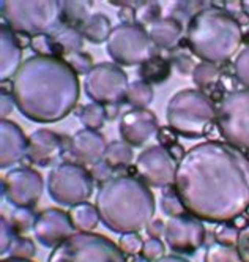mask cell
<instances>
[{
	"instance_id": "obj_40",
	"label": "cell",
	"mask_w": 249,
	"mask_h": 262,
	"mask_svg": "<svg viewBox=\"0 0 249 262\" xmlns=\"http://www.w3.org/2000/svg\"><path fill=\"white\" fill-rule=\"evenodd\" d=\"M203 4H196V2H180L175 5V10H174V14H172V17H175L177 21H191L193 17L200 13L203 8H202Z\"/></svg>"
},
{
	"instance_id": "obj_6",
	"label": "cell",
	"mask_w": 249,
	"mask_h": 262,
	"mask_svg": "<svg viewBox=\"0 0 249 262\" xmlns=\"http://www.w3.org/2000/svg\"><path fill=\"white\" fill-rule=\"evenodd\" d=\"M0 5H2L4 21L16 33H26L29 36L52 35L63 26L62 2L4 0Z\"/></svg>"
},
{
	"instance_id": "obj_32",
	"label": "cell",
	"mask_w": 249,
	"mask_h": 262,
	"mask_svg": "<svg viewBox=\"0 0 249 262\" xmlns=\"http://www.w3.org/2000/svg\"><path fill=\"white\" fill-rule=\"evenodd\" d=\"M219 76H221L219 68L213 63H208V62L197 63L193 71V81L199 89L215 85L219 81Z\"/></svg>"
},
{
	"instance_id": "obj_27",
	"label": "cell",
	"mask_w": 249,
	"mask_h": 262,
	"mask_svg": "<svg viewBox=\"0 0 249 262\" xmlns=\"http://www.w3.org/2000/svg\"><path fill=\"white\" fill-rule=\"evenodd\" d=\"M52 38L60 45L65 52V57L73 52H81L84 48V35L81 33V30L73 27L62 26L55 33H52Z\"/></svg>"
},
{
	"instance_id": "obj_1",
	"label": "cell",
	"mask_w": 249,
	"mask_h": 262,
	"mask_svg": "<svg viewBox=\"0 0 249 262\" xmlns=\"http://www.w3.org/2000/svg\"><path fill=\"white\" fill-rule=\"evenodd\" d=\"M174 186L189 215L234 221L249 209V157L227 142L197 144L178 161Z\"/></svg>"
},
{
	"instance_id": "obj_42",
	"label": "cell",
	"mask_w": 249,
	"mask_h": 262,
	"mask_svg": "<svg viewBox=\"0 0 249 262\" xmlns=\"http://www.w3.org/2000/svg\"><path fill=\"white\" fill-rule=\"evenodd\" d=\"M238 235H240V231L235 226H229V224H221L215 232L216 242L222 243V245H229V247H237Z\"/></svg>"
},
{
	"instance_id": "obj_50",
	"label": "cell",
	"mask_w": 249,
	"mask_h": 262,
	"mask_svg": "<svg viewBox=\"0 0 249 262\" xmlns=\"http://www.w3.org/2000/svg\"><path fill=\"white\" fill-rule=\"evenodd\" d=\"M0 101H2V106H0V116H2V119H7V116L11 114V112H13V107L16 106V101H14L13 93H5V92H2V98H0Z\"/></svg>"
},
{
	"instance_id": "obj_45",
	"label": "cell",
	"mask_w": 249,
	"mask_h": 262,
	"mask_svg": "<svg viewBox=\"0 0 249 262\" xmlns=\"http://www.w3.org/2000/svg\"><path fill=\"white\" fill-rule=\"evenodd\" d=\"M156 135H158L156 139H158L160 145L164 147V148H169L170 145L177 144V133H175V131L172 129L170 126H163V128H160Z\"/></svg>"
},
{
	"instance_id": "obj_51",
	"label": "cell",
	"mask_w": 249,
	"mask_h": 262,
	"mask_svg": "<svg viewBox=\"0 0 249 262\" xmlns=\"http://www.w3.org/2000/svg\"><path fill=\"white\" fill-rule=\"evenodd\" d=\"M167 152H169V155L174 158V161H182L183 160V157L186 155V152H185V148L177 142V144H174V145H170L169 148H167Z\"/></svg>"
},
{
	"instance_id": "obj_16",
	"label": "cell",
	"mask_w": 249,
	"mask_h": 262,
	"mask_svg": "<svg viewBox=\"0 0 249 262\" xmlns=\"http://www.w3.org/2000/svg\"><path fill=\"white\" fill-rule=\"evenodd\" d=\"M158 119L148 109H131L125 112L119 123L122 141L131 147L144 145L153 135L158 133Z\"/></svg>"
},
{
	"instance_id": "obj_53",
	"label": "cell",
	"mask_w": 249,
	"mask_h": 262,
	"mask_svg": "<svg viewBox=\"0 0 249 262\" xmlns=\"http://www.w3.org/2000/svg\"><path fill=\"white\" fill-rule=\"evenodd\" d=\"M156 262H189V260H186L185 257H180V256L170 254V256H163V257L158 259Z\"/></svg>"
},
{
	"instance_id": "obj_43",
	"label": "cell",
	"mask_w": 249,
	"mask_h": 262,
	"mask_svg": "<svg viewBox=\"0 0 249 262\" xmlns=\"http://www.w3.org/2000/svg\"><path fill=\"white\" fill-rule=\"evenodd\" d=\"M237 250L240 253L241 260L249 262V223L240 231L238 242H237Z\"/></svg>"
},
{
	"instance_id": "obj_12",
	"label": "cell",
	"mask_w": 249,
	"mask_h": 262,
	"mask_svg": "<svg viewBox=\"0 0 249 262\" xmlns=\"http://www.w3.org/2000/svg\"><path fill=\"white\" fill-rule=\"evenodd\" d=\"M43 190L41 174L30 167H16L2 179V194L16 209H32L40 201Z\"/></svg>"
},
{
	"instance_id": "obj_4",
	"label": "cell",
	"mask_w": 249,
	"mask_h": 262,
	"mask_svg": "<svg viewBox=\"0 0 249 262\" xmlns=\"http://www.w3.org/2000/svg\"><path fill=\"white\" fill-rule=\"evenodd\" d=\"M243 41L240 24L222 8L207 7L197 13L186 27L189 51L208 63L231 60Z\"/></svg>"
},
{
	"instance_id": "obj_48",
	"label": "cell",
	"mask_w": 249,
	"mask_h": 262,
	"mask_svg": "<svg viewBox=\"0 0 249 262\" xmlns=\"http://www.w3.org/2000/svg\"><path fill=\"white\" fill-rule=\"evenodd\" d=\"M174 65L178 68V71L182 74H193L194 68H196V63L193 62V59L189 57V55H177V57L174 59Z\"/></svg>"
},
{
	"instance_id": "obj_15",
	"label": "cell",
	"mask_w": 249,
	"mask_h": 262,
	"mask_svg": "<svg viewBox=\"0 0 249 262\" xmlns=\"http://www.w3.org/2000/svg\"><path fill=\"white\" fill-rule=\"evenodd\" d=\"M70 213L59 209H46L36 216L33 234L41 245L48 248L59 247L62 242L74 234Z\"/></svg>"
},
{
	"instance_id": "obj_14",
	"label": "cell",
	"mask_w": 249,
	"mask_h": 262,
	"mask_svg": "<svg viewBox=\"0 0 249 262\" xmlns=\"http://www.w3.org/2000/svg\"><path fill=\"white\" fill-rule=\"evenodd\" d=\"M205 226L202 220L185 213L172 216L166 223V242L172 251L178 254H193L205 242Z\"/></svg>"
},
{
	"instance_id": "obj_9",
	"label": "cell",
	"mask_w": 249,
	"mask_h": 262,
	"mask_svg": "<svg viewBox=\"0 0 249 262\" xmlns=\"http://www.w3.org/2000/svg\"><path fill=\"white\" fill-rule=\"evenodd\" d=\"M48 193L55 202L74 207L92 196L93 177L79 163H62L48 177Z\"/></svg>"
},
{
	"instance_id": "obj_13",
	"label": "cell",
	"mask_w": 249,
	"mask_h": 262,
	"mask_svg": "<svg viewBox=\"0 0 249 262\" xmlns=\"http://www.w3.org/2000/svg\"><path fill=\"white\" fill-rule=\"evenodd\" d=\"M136 174L147 186L169 188L175 183V161L161 145H153L142 150L136 160Z\"/></svg>"
},
{
	"instance_id": "obj_3",
	"label": "cell",
	"mask_w": 249,
	"mask_h": 262,
	"mask_svg": "<svg viewBox=\"0 0 249 262\" xmlns=\"http://www.w3.org/2000/svg\"><path fill=\"white\" fill-rule=\"evenodd\" d=\"M155 196L132 176L112 177L97 193V210L103 224L117 234L145 229L155 215Z\"/></svg>"
},
{
	"instance_id": "obj_28",
	"label": "cell",
	"mask_w": 249,
	"mask_h": 262,
	"mask_svg": "<svg viewBox=\"0 0 249 262\" xmlns=\"http://www.w3.org/2000/svg\"><path fill=\"white\" fill-rule=\"evenodd\" d=\"M125 101L132 106V109H147V106L153 101V87L141 79L131 82Z\"/></svg>"
},
{
	"instance_id": "obj_21",
	"label": "cell",
	"mask_w": 249,
	"mask_h": 262,
	"mask_svg": "<svg viewBox=\"0 0 249 262\" xmlns=\"http://www.w3.org/2000/svg\"><path fill=\"white\" fill-rule=\"evenodd\" d=\"M145 29L153 45L160 49H167V51L177 49L183 35V24L172 16L161 17V19L148 24Z\"/></svg>"
},
{
	"instance_id": "obj_44",
	"label": "cell",
	"mask_w": 249,
	"mask_h": 262,
	"mask_svg": "<svg viewBox=\"0 0 249 262\" xmlns=\"http://www.w3.org/2000/svg\"><path fill=\"white\" fill-rule=\"evenodd\" d=\"M16 231L14 228L11 226L10 220H7L5 216H2V254H5L11 245V242L14 240L16 237Z\"/></svg>"
},
{
	"instance_id": "obj_24",
	"label": "cell",
	"mask_w": 249,
	"mask_h": 262,
	"mask_svg": "<svg viewBox=\"0 0 249 262\" xmlns=\"http://www.w3.org/2000/svg\"><path fill=\"white\" fill-rule=\"evenodd\" d=\"M170 70H172V67H170L169 60L160 57V55H155L153 59H150L141 65L139 76H141V81H144L150 85L161 84L170 76Z\"/></svg>"
},
{
	"instance_id": "obj_54",
	"label": "cell",
	"mask_w": 249,
	"mask_h": 262,
	"mask_svg": "<svg viewBox=\"0 0 249 262\" xmlns=\"http://www.w3.org/2000/svg\"><path fill=\"white\" fill-rule=\"evenodd\" d=\"M241 10L249 17V0H243V2H241Z\"/></svg>"
},
{
	"instance_id": "obj_35",
	"label": "cell",
	"mask_w": 249,
	"mask_h": 262,
	"mask_svg": "<svg viewBox=\"0 0 249 262\" xmlns=\"http://www.w3.org/2000/svg\"><path fill=\"white\" fill-rule=\"evenodd\" d=\"M36 216L33 213L32 209H16L11 216H10V223H11V226L14 228L16 234L17 235H21L22 232H27L29 229H33L35 226V221H36Z\"/></svg>"
},
{
	"instance_id": "obj_26",
	"label": "cell",
	"mask_w": 249,
	"mask_h": 262,
	"mask_svg": "<svg viewBox=\"0 0 249 262\" xmlns=\"http://www.w3.org/2000/svg\"><path fill=\"white\" fill-rule=\"evenodd\" d=\"M103 161L112 171L120 169V167H126L132 161V148L125 141H112L107 144Z\"/></svg>"
},
{
	"instance_id": "obj_2",
	"label": "cell",
	"mask_w": 249,
	"mask_h": 262,
	"mask_svg": "<svg viewBox=\"0 0 249 262\" xmlns=\"http://www.w3.org/2000/svg\"><path fill=\"white\" fill-rule=\"evenodd\" d=\"M78 74L60 57L32 55L13 78V97L21 114L36 123L65 119L78 104Z\"/></svg>"
},
{
	"instance_id": "obj_49",
	"label": "cell",
	"mask_w": 249,
	"mask_h": 262,
	"mask_svg": "<svg viewBox=\"0 0 249 262\" xmlns=\"http://www.w3.org/2000/svg\"><path fill=\"white\" fill-rule=\"evenodd\" d=\"M145 231L150 238H160L161 235L166 234V223H163L161 220H151L147 224Z\"/></svg>"
},
{
	"instance_id": "obj_8",
	"label": "cell",
	"mask_w": 249,
	"mask_h": 262,
	"mask_svg": "<svg viewBox=\"0 0 249 262\" xmlns=\"http://www.w3.org/2000/svg\"><path fill=\"white\" fill-rule=\"evenodd\" d=\"M109 57L117 65H142L158 55V48L153 45L147 29L141 24H120L112 29L106 43Z\"/></svg>"
},
{
	"instance_id": "obj_37",
	"label": "cell",
	"mask_w": 249,
	"mask_h": 262,
	"mask_svg": "<svg viewBox=\"0 0 249 262\" xmlns=\"http://www.w3.org/2000/svg\"><path fill=\"white\" fill-rule=\"evenodd\" d=\"M119 247L125 254L129 256H139L144 247V240L138 232H126L120 235Z\"/></svg>"
},
{
	"instance_id": "obj_39",
	"label": "cell",
	"mask_w": 249,
	"mask_h": 262,
	"mask_svg": "<svg viewBox=\"0 0 249 262\" xmlns=\"http://www.w3.org/2000/svg\"><path fill=\"white\" fill-rule=\"evenodd\" d=\"M138 10V24L147 27L148 24L161 19V7L155 2H145Z\"/></svg>"
},
{
	"instance_id": "obj_11",
	"label": "cell",
	"mask_w": 249,
	"mask_h": 262,
	"mask_svg": "<svg viewBox=\"0 0 249 262\" xmlns=\"http://www.w3.org/2000/svg\"><path fill=\"white\" fill-rule=\"evenodd\" d=\"M129 82L126 73L116 63H97L84 79L85 95L92 103L103 106L120 104L128 92Z\"/></svg>"
},
{
	"instance_id": "obj_41",
	"label": "cell",
	"mask_w": 249,
	"mask_h": 262,
	"mask_svg": "<svg viewBox=\"0 0 249 262\" xmlns=\"http://www.w3.org/2000/svg\"><path fill=\"white\" fill-rule=\"evenodd\" d=\"M141 256L150 262H156L158 259L164 256V243L160 238H147L144 242Z\"/></svg>"
},
{
	"instance_id": "obj_30",
	"label": "cell",
	"mask_w": 249,
	"mask_h": 262,
	"mask_svg": "<svg viewBox=\"0 0 249 262\" xmlns=\"http://www.w3.org/2000/svg\"><path fill=\"white\" fill-rule=\"evenodd\" d=\"M78 117L82 122V125L88 129H100L104 125L106 117V107L98 103H90L82 106L78 111Z\"/></svg>"
},
{
	"instance_id": "obj_34",
	"label": "cell",
	"mask_w": 249,
	"mask_h": 262,
	"mask_svg": "<svg viewBox=\"0 0 249 262\" xmlns=\"http://www.w3.org/2000/svg\"><path fill=\"white\" fill-rule=\"evenodd\" d=\"M35 253H36L35 243L30 238L21 237V235H16L14 240L11 242L10 248H8V257H13V259L32 260V257L35 256Z\"/></svg>"
},
{
	"instance_id": "obj_52",
	"label": "cell",
	"mask_w": 249,
	"mask_h": 262,
	"mask_svg": "<svg viewBox=\"0 0 249 262\" xmlns=\"http://www.w3.org/2000/svg\"><path fill=\"white\" fill-rule=\"evenodd\" d=\"M119 106L120 104H110V106H104L106 107V117L107 119H114L119 114Z\"/></svg>"
},
{
	"instance_id": "obj_47",
	"label": "cell",
	"mask_w": 249,
	"mask_h": 262,
	"mask_svg": "<svg viewBox=\"0 0 249 262\" xmlns=\"http://www.w3.org/2000/svg\"><path fill=\"white\" fill-rule=\"evenodd\" d=\"M110 172H112V169L110 167L104 163V161H101V163H98V164H95L93 166V169H92V177H93V180H97V182H100L101 185L103 183H106L107 180H110Z\"/></svg>"
},
{
	"instance_id": "obj_18",
	"label": "cell",
	"mask_w": 249,
	"mask_h": 262,
	"mask_svg": "<svg viewBox=\"0 0 249 262\" xmlns=\"http://www.w3.org/2000/svg\"><path fill=\"white\" fill-rule=\"evenodd\" d=\"M65 148L66 147L63 145L62 136H59L51 129L40 128L35 129L29 136L27 157L32 160L33 164L46 167L55 163V160L65 152Z\"/></svg>"
},
{
	"instance_id": "obj_22",
	"label": "cell",
	"mask_w": 249,
	"mask_h": 262,
	"mask_svg": "<svg viewBox=\"0 0 249 262\" xmlns=\"http://www.w3.org/2000/svg\"><path fill=\"white\" fill-rule=\"evenodd\" d=\"M81 33L84 35V38L92 41V43H107L109 36L112 33V24L110 19L106 14L101 13H95L92 14L88 19L84 23L81 27Z\"/></svg>"
},
{
	"instance_id": "obj_17",
	"label": "cell",
	"mask_w": 249,
	"mask_h": 262,
	"mask_svg": "<svg viewBox=\"0 0 249 262\" xmlns=\"http://www.w3.org/2000/svg\"><path fill=\"white\" fill-rule=\"evenodd\" d=\"M107 148L104 136L97 129L82 128L70 139L68 152L79 164H98L103 161Z\"/></svg>"
},
{
	"instance_id": "obj_46",
	"label": "cell",
	"mask_w": 249,
	"mask_h": 262,
	"mask_svg": "<svg viewBox=\"0 0 249 262\" xmlns=\"http://www.w3.org/2000/svg\"><path fill=\"white\" fill-rule=\"evenodd\" d=\"M119 5H120L119 19L122 21V24H136L138 10L134 7H128V2H122Z\"/></svg>"
},
{
	"instance_id": "obj_36",
	"label": "cell",
	"mask_w": 249,
	"mask_h": 262,
	"mask_svg": "<svg viewBox=\"0 0 249 262\" xmlns=\"http://www.w3.org/2000/svg\"><path fill=\"white\" fill-rule=\"evenodd\" d=\"M65 60L74 70L76 74H85V76L92 71V68L95 67L90 55L87 52H82V51L81 52H73V54L66 55Z\"/></svg>"
},
{
	"instance_id": "obj_29",
	"label": "cell",
	"mask_w": 249,
	"mask_h": 262,
	"mask_svg": "<svg viewBox=\"0 0 249 262\" xmlns=\"http://www.w3.org/2000/svg\"><path fill=\"white\" fill-rule=\"evenodd\" d=\"M30 49L35 52V55H41V57H65V52L57 43L52 35H36L32 36Z\"/></svg>"
},
{
	"instance_id": "obj_55",
	"label": "cell",
	"mask_w": 249,
	"mask_h": 262,
	"mask_svg": "<svg viewBox=\"0 0 249 262\" xmlns=\"http://www.w3.org/2000/svg\"><path fill=\"white\" fill-rule=\"evenodd\" d=\"M2 262H33V260H26V259H13V257H8V259H2Z\"/></svg>"
},
{
	"instance_id": "obj_31",
	"label": "cell",
	"mask_w": 249,
	"mask_h": 262,
	"mask_svg": "<svg viewBox=\"0 0 249 262\" xmlns=\"http://www.w3.org/2000/svg\"><path fill=\"white\" fill-rule=\"evenodd\" d=\"M203 262H243L237 247L222 245V243H213L207 248Z\"/></svg>"
},
{
	"instance_id": "obj_7",
	"label": "cell",
	"mask_w": 249,
	"mask_h": 262,
	"mask_svg": "<svg viewBox=\"0 0 249 262\" xmlns=\"http://www.w3.org/2000/svg\"><path fill=\"white\" fill-rule=\"evenodd\" d=\"M48 262H126L110 238L93 232H74L49 254Z\"/></svg>"
},
{
	"instance_id": "obj_33",
	"label": "cell",
	"mask_w": 249,
	"mask_h": 262,
	"mask_svg": "<svg viewBox=\"0 0 249 262\" xmlns=\"http://www.w3.org/2000/svg\"><path fill=\"white\" fill-rule=\"evenodd\" d=\"M161 210L167 215V216H178V215H185L186 209L185 205L175 190V186H169V188L163 190V196H161Z\"/></svg>"
},
{
	"instance_id": "obj_19",
	"label": "cell",
	"mask_w": 249,
	"mask_h": 262,
	"mask_svg": "<svg viewBox=\"0 0 249 262\" xmlns=\"http://www.w3.org/2000/svg\"><path fill=\"white\" fill-rule=\"evenodd\" d=\"M29 138L22 128L11 120L0 122V166L2 169L16 164L27 155Z\"/></svg>"
},
{
	"instance_id": "obj_57",
	"label": "cell",
	"mask_w": 249,
	"mask_h": 262,
	"mask_svg": "<svg viewBox=\"0 0 249 262\" xmlns=\"http://www.w3.org/2000/svg\"><path fill=\"white\" fill-rule=\"evenodd\" d=\"M246 35H247V40H249V32H247V33H246ZM247 46H249V45H247Z\"/></svg>"
},
{
	"instance_id": "obj_10",
	"label": "cell",
	"mask_w": 249,
	"mask_h": 262,
	"mask_svg": "<svg viewBox=\"0 0 249 262\" xmlns=\"http://www.w3.org/2000/svg\"><path fill=\"white\" fill-rule=\"evenodd\" d=\"M218 128L227 144L249 150V90L227 93L218 109Z\"/></svg>"
},
{
	"instance_id": "obj_23",
	"label": "cell",
	"mask_w": 249,
	"mask_h": 262,
	"mask_svg": "<svg viewBox=\"0 0 249 262\" xmlns=\"http://www.w3.org/2000/svg\"><path fill=\"white\" fill-rule=\"evenodd\" d=\"M74 229L78 232H92L98 226L100 213L97 210V205H92L88 202H82L79 205H74L68 212Z\"/></svg>"
},
{
	"instance_id": "obj_5",
	"label": "cell",
	"mask_w": 249,
	"mask_h": 262,
	"mask_svg": "<svg viewBox=\"0 0 249 262\" xmlns=\"http://www.w3.org/2000/svg\"><path fill=\"white\" fill-rule=\"evenodd\" d=\"M166 119L169 126L188 139L203 138L218 120L213 100L196 89L177 92L167 103Z\"/></svg>"
},
{
	"instance_id": "obj_56",
	"label": "cell",
	"mask_w": 249,
	"mask_h": 262,
	"mask_svg": "<svg viewBox=\"0 0 249 262\" xmlns=\"http://www.w3.org/2000/svg\"><path fill=\"white\" fill-rule=\"evenodd\" d=\"M132 262H150V260H147L145 257H142L141 254L139 256H134V260Z\"/></svg>"
},
{
	"instance_id": "obj_25",
	"label": "cell",
	"mask_w": 249,
	"mask_h": 262,
	"mask_svg": "<svg viewBox=\"0 0 249 262\" xmlns=\"http://www.w3.org/2000/svg\"><path fill=\"white\" fill-rule=\"evenodd\" d=\"M92 2H62L63 26L81 30L84 23L92 16Z\"/></svg>"
},
{
	"instance_id": "obj_38",
	"label": "cell",
	"mask_w": 249,
	"mask_h": 262,
	"mask_svg": "<svg viewBox=\"0 0 249 262\" xmlns=\"http://www.w3.org/2000/svg\"><path fill=\"white\" fill-rule=\"evenodd\" d=\"M235 78L241 85H244L249 90V46H246L235 59L234 63Z\"/></svg>"
},
{
	"instance_id": "obj_20",
	"label": "cell",
	"mask_w": 249,
	"mask_h": 262,
	"mask_svg": "<svg viewBox=\"0 0 249 262\" xmlns=\"http://www.w3.org/2000/svg\"><path fill=\"white\" fill-rule=\"evenodd\" d=\"M0 78L2 81H10L14 78L17 70L21 68L22 62V48L19 46L14 40L13 30L7 26H0Z\"/></svg>"
}]
</instances>
